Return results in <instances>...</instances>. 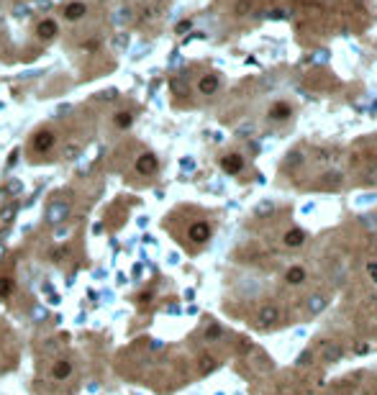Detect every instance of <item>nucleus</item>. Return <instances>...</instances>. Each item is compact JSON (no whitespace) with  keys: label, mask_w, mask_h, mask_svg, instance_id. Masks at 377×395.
<instances>
[{"label":"nucleus","mask_w":377,"mask_h":395,"mask_svg":"<svg viewBox=\"0 0 377 395\" xmlns=\"http://www.w3.org/2000/svg\"><path fill=\"white\" fill-rule=\"evenodd\" d=\"M221 167H223V172H228V175H239V172L244 170V159H241L239 154H226V157L221 159Z\"/></svg>","instance_id":"nucleus-7"},{"label":"nucleus","mask_w":377,"mask_h":395,"mask_svg":"<svg viewBox=\"0 0 377 395\" xmlns=\"http://www.w3.org/2000/svg\"><path fill=\"white\" fill-rule=\"evenodd\" d=\"M113 123H115V128H129V126L134 123V116H131L129 110H118V113L113 116Z\"/></svg>","instance_id":"nucleus-14"},{"label":"nucleus","mask_w":377,"mask_h":395,"mask_svg":"<svg viewBox=\"0 0 377 395\" xmlns=\"http://www.w3.org/2000/svg\"><path fill=\"white\" fill-rule=\"evenodd\" d=\"M198 370H200V375H208V372H213V370H216V359H213V357H200V364H198Z\"/></svg>","instance_id":"nucleus-17"},{"label":"nucleus","mask_w":377,"mask_h":395,"mask_svg":"<svg viewBox=\"0 0 377 395\" xmlns=\"http://www.w3.org/2000/svg\"><path fill=\"white\" fill-rule=\"evenodd\" d=\"M290 105L287 103H275L272 105V110H270V118H275V121H285V118H290Z\"/></svg>","instance_id":"nucleus-12"},{"label":"nucleus","mask_w":377,"mask_h":395,"mask_svg":"<svg viewBox=\"0 0 377 395\" xmlns=\"http://www.w3.org/2000/svg\"><path fill=\"white\" fill-rule=\"evenodd\" d=\"M77 152H80V147H77V144H72V147H67V149H65V157H67V159H72Z\"/></svg>","instance_id":"nucleus-22"},{"label":"nucleus","mask_w":377,"mask_h":395,"mask_svg":"<svg viewBox=\"0 0 377 395\" xmlns=\"http://www.w3.org/2000/svg\"><path fill=\"white\" fill-rule=\"evenodd\" d=\"M187 236H190L195 244H206L211 239V226L206 221H198V223H193L190 229H187Z\"/></svg>","instance_id":"nucleus-4"},{"label":"nucleus","mask_w":377,"mask_h":395,"mask_svg":"<svg viewBox=\"0 0 377 395\" xmlns=\"http://www.w3.org/2000/svg\"><path fill=\"white\" fill-rule=\"evenodd\" d=\"M82 49H88V51H95V49H98V39H90L88 44H82Z\"/></svg>","instance_id":"nucleus-24"},{"label":"nucleus","mask_w":377,"mask_h":395,"mask_svg":"<svg viewBox=\"0 0 377 395\" xmlns=\"http://www.w3.org/2000/svg\"><path fill=\"white\" fill-rule=\"evenodd\" d=\"M172 90L175 93H180V95H185L187 90H185V85H182V80H172Z\"/></svg>","instance_id":"nucleus-21"},{"label":"nucleus","mask_w":377,"mask_h":395,"mask_svg":"<svg viewBox=\"0 0 377 395\" xmlns=\"http://www.w3.org/2000/svg\"><path fill=\"white\" fill-rule=\"evenodd\" d=\"M339 182H341V175H326V180H324V185H329V187L339 185Z\"/></svg>","instance_id":"nucleus-20"},{"label":"nucleus","mask_w":377,"mask_h":395,"mask_svg":"<svg viewBox=\"0 0 377 395\" xmlns=\"http://www.w3.org/2000/svg\"><path fill=\"white\" fill-rule=\"evenodd\" d=\"M303 241H305V234L298 231V229H293V231L285 234V246H300Z\"/></svg>","instance_id":"nucleus-15"},{"label":"nucleus","mask_w":377,"mask_h":395,"mask_svg":"<svg viewBox=\"0 0 377 395\" xmlns=\"http://www.w3.org/2000/svg\"><path fill=\"white\" fill-rule=\"evenodd\" d=\"M257 321H259L262 326H272V323L280 321V311H277L275 305H262L259 313H257Z\"/></svg>","instance_id":"nucleus-8"},{"label":"nucleus","mask_w":377,"mask_h":395,"mask_svg":"<svg viewBox=\"0 0 377 395\" xmlns=\"http://www.w3.org/2000/svg\"><path fill=\"white\" fill-rule=\"evenodd\" d=\"M85 13H88V6L80 3V0H72V3L65 8V18L67 21H80V18H85Z\"/></svg>","instance_id":"nucleus-9"},{"label":"nucleus","mask_w":377,"mask_h":395,"mask_svg":"<svg viewBox=\"0 0 377 395\" xmlns=\"http://www.w3.org/2000/svg\"><path fill=\"white\" fill-rule=\"evenodd\" d=\"M285 280H287L290 285H300V283L305 280V270H303L300 265H295V267H290V270L285 272Z\"/></svg>","instance_id":"nucleus-13"},{"label":"nucleus","mask_w":377,"mask_h":395,"mask_svg":"<svg viewBox=\"0 0 377 395\" xmlns=\"http://www.w3.org/2000/svg\"><path fill=\"white\" fill-rule=\"evenodd\" d=\"M321 308H324V295H313V298H310V311L318 313Z\"/></svg>","instance_id":"nucleus-19"},{"label":"nucleus","mask_w":377,"mask_h":395,"mask_svg":"<svg viewBox=\"0 0 377 395\" xmlns=\"http://www.w3.org/2000/svg\"><path fill=\"white\" fill-rule=\"evenodd\" d=\"M56 34H59V29H56V21H51V18H44V21L36 26V36H39L41 41H51Z\"/></svg>","instance_id":"nucleus-6"},{"label":"nucleus","mask_w":377,"mask_h":395,"mask_svg":"<svg viewBox=\"0 0 377 395\" xmlns=\"http://www.w3.org/2000/svg\"><path fill=\"white\" fill-rule=\"evenodd\" d=\"M8 190H11V192H18V190H21V182H11Z\"/></svg>","instance_id":"nucleus-27"},{"label":"nucleus","mask_w":377,"mask_h":395,"mask_svg":"<svg viewBox=\"0 0 377 395\" xmlns=\"http://www.w3.org/2000/svg\"><path fill=\"white\" fill-rule=\"evenodd\" d=\"M239 16H244V13H249L251 11V0H239V3H236V8H234Z\"/></svg>","instance_id":"nucleus-18"},{"label":"nucleus","mask_w":377,"mask_h":395,"mask_svg":"<svg viewBox=\"0 0 377 395\" xmlns=\"http://www.w3.org/2000/svg\"><path fill=\"white\" fill-rule=\"evenodd\" d=\"M13 293V277L0 275V298H8Z\"/></svg>","instance_id":"nucleus-16"},{"label":"nucleus","mask_w":377,"mask_h":395,"mask_svg":"<svg viewBox=\"0 0 377 395\" xmlns=\"http://www.w3.org/2000/svg\"><path fill=\"white\" fill-rule=\"evenodd\" d=\"M65 218H70V203L67 201H51L46 206V221L51 226H59L65 223Z\"/></svg>","instance_id":"nucleus-2"},{"label":"nucleus","mask_w":377,"mask_h":395,"mask_svg":"<svg viewBox=\"0 0 377 395\" xmlns=\"http://www.w3.org/2000/svg\"><path fill=\"white\" fill-rule=\"evenodd\" d=\"M321 357H324L326 362H336V359L341 357V347H336V344L326 342V344H321Z\"/></svg>","instance_id":"nucleus-11"},{"label":"nucleus","mask_w":377,"mask_h":395,"mask_svg":"<svg viewBox=\"0 0 377 395\" xmlns=\"http://www.w3.org/2000/svg\"><path fill=\"white\" fill-rule=\"evenodd\" d=\"M310 357H313V354H310V352H305V354L300 357V364H310Z\"/></svg>","instance_id":"nucleus-26"},{"label":"nucleus","mask_w":377,"mask_h":395,"mask_svg":"<svg viewBox=\"0 0 377 395\" xmlns=\"http://www.w3.org/2000/svg\"><path fill=\"white\" fill-rule=\"evenodd\" d=\"M187 29H190V21H182V23L177 26V34H182V31H187Z\"/></svg>","instance_id":"nucleus-25"},{"label":"nucleus","mask_w":377,"mask_h":395,"mask_svg":"<svg viewBox=\"0 0 377 395\" xmlns=\"http://www.w3.org/2000/svg\"><path fill=\"white\" fill-rule=\"evenodd\" d=\"M159 170V162H157V157L154 154H141L139 159H136V172L139 175H144V177H149V175H154Z\"/></svg>","instance_id":"nucleus-3"},{"label":"nucleus","mask_w":377,"mask_h":395,"mask_svg":"<svg viewBox=\"0 0 377 395\" xmlns=\"http://www.w3.org/2000/svg\"><path fill=\"white\" fill-rule=\"evenodd\" d=\"M56 144V134L51 128H39L36 134L31 136V152L34 154H49Z\"/></svg>","instance_id":"nucleus-1"},{"label":"nucleus","mask_w":377,"mask_h":395,"mask_svg":"<svg viewBox=\"0 0 377 395\" xmlns=\"http://www.w3.org/2000/svg\"><path fill=\"white\" fill-rule=\"evenodd\" d=\"M206 336H208V339H216V336H221V328H218V326H211Z\"/></svg>","instance_id":"nucleus-23"},{"label":"nucleus","mask_w":377,"mask_h":395,"mask_svg":"<svg viewBox=\"0 0 377 395\" xmlns=\"http://www.w3.org/2000/svg\"><path fill=\"white\" fill-rule=\"evenodd\" d=\"M198 90H200L203 95H213V93L218 90V77H216V75H203L200 82H198Z\"/></svg>","instance_id":"nucleus-10"},{"label":"nucleus","mask_w":377,"mask_h":395,"mask_svg":"<svg viewBox=\"0 0 377 395\" xmlns=\"http://www.w3.org/2000/svg\"><path fill=\"white\" fill-rule=\"evenodd\" d=\"M70 375H72V362H70V359H56V362L51 364V377H54V380L65 382V380H70Z\"/></svg>","instance_id":"nucleus-5"}]
</instances>
